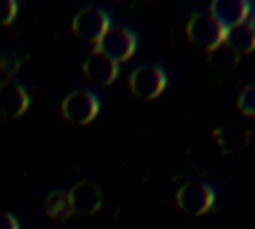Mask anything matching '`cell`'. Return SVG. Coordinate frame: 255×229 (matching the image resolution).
I'll return each instance as SVG.
<instances>
[{
  "label": "cell",
  "mask_w": 255,
  "mask_h": 229,
  "mask_svg": "<svg viewBox=\"0 0 255 229\" xmlns=\"http://www.w3.org/2000/svg\"><path fill=\"white\" fill-rule=\"evenodd\" d=\"M185 34L193 46L203 48L207 52L219 48L223 44V38H225V30L211 18L209 12L193 14L185 26Z\"/></svg>",
  "instance_id": "1"
},
{
  "label": "cell",
  "mask_w": 255,
  "mask_h": 229,
  "mask_svg": "<svg viewBox=\"0 0 255 229\" xmlns=\"http://www.w3.org/2000/svg\"><path fill=\"white\" fill-rule=\"evenodd\" d=\"M135 46H137V38L131 30L124 26H110L108 32L96 44V50L108 56L110 60H114L116 64H120L133 56Z\"/></svg>",
  "instance_id": "2"
},
{
  "label": "cell",
  "mask_w": 255,
  "mask_h": 229,
  "mask_svg": "<svg viewBox=\"0 0 255 229\" xmlns=\"http://www.w3.org/2000/svg\"><path fill=\"white\" fill-rule=\"evenodd\" d=\"M100 114V100L90 90H74L62 102V115L76 125L90 123Z\"/></svg>",
  "instance_id": "3"
},
{
  "label": "cell",
  "mask_w": 255,
  "mask_h": 229,
  "mask_svg": "<svg viewBox=\"0 0 255 229\" xmlns=\"http://www.w3.org/2000/svg\"><path fill=\"white\" fill-rule=\"evenodd\" d=\"M110 28V16L106 10L102 8H96V6H88V8H82L74 20H72V30L74 34L84 40V42H90V44H98L100 38L108 32Z\"/></svg>",
  "instance_id": "4"
},
{
  "label": "cell",
  "mask_w": 255,
  "mask_h": 229,
  "mask_svg": "<svg viewBox=\"0 0 255 229\" xmlns=\"http://www.w3.org/2000/svg\"><path fill=\"white\" fill-rule=\"evenodd\" d=\"M167 86V76L159 66H139L129 74V90L135 98L155 100Z\"/></svg>",
  "instance_id": "5"
},
{
  "label": "cell",
  "mask_w": 255,
  "mask_h": 229,
  "mask_svg": "<svg viewBox=\"0 0 255 229\" xmlns=\"http://www.w3.org/2000/svg\"><path fill=\"white\" fill-rule=\"evenodd\" d=\"M177 207L187 215H203L213 207L215 193L207 183L201 181H189L183 187H179L175 195Z\"/></svg>",
  "instance_id": "6"
},
{
  "label": "cell",
  "mask_w": 255,
  "mask_h": 229,
  "mask_svg": "<svg viewBox=\"0 0 255 229\" xmlns=\"http://www.w3.org/2000/svg\"><path fill=\"white\" fill-rule=\"evenodd\" d=\"M209 14L223 30H229L249 20L251 4L243 0H215L209 6Z\"/></svg>",
  "instance_id": "7"
},
{
  "label": "cell",
  "mask_w": 255,
  "mask_h": 229,
  "mask_svg": "<svg viewBox=\"0 0 255 229\" xmlns=\"http://www.w3.org/2000/svg\"><path fill=\"white\" fill-rule=\"evenodd\" d=\"M82 72H84V76H86L88 82L98 84V86H110V84L118 78L120 64H116V62L110 60L108 56H104V54H100L98 50H94V52L84 60Z\"/></svg>",
  "instance_id": "8"
},
{
  "label": "cell",
  "mask_w": 255,
  "mask_h": 229,
  "mask_svg": "<svg viewBox=\"0 0 255 229\" xmlns=\"http://www.w3.org/2000/svg\"><path fill=\"white\" fill-rule=\"evenodd\" d=\"M30 106L28 92L18 82H0V115L2 117H20Z\"/></svg>",
  "instance_id": "9"
},
{
  "label": "cell",
  "mask_w": 255,
  "mask_h": 229,
  "mask_svg": "<svg viewBox=\"0 0 255 229\" xmlns=\"http://www.w3.org/2000/svg\"><path fill=\"white\" fill-rule=\"evenodd\" d=\"M70 201L74 213L82 215H92L102 207V191L94 181H80L76 183L70 191Z\"/></svg>",
  "instance_id": "10"
},
{
  "label": "cell",
  "mask_w": 255,
  "mask_h": 229,
  "mask_svg": "<svg viewBox=\"0 0 255 229\" xmlns=\"http://www.w3.org/2000/svg\"><path fill=\"white\" fill-rule=\"evenodd\" d=\"M223 44L235 52L237 56L241 54H247V52H253L255 50V32L247 22L239 24V26H233L229 30H225V38H223Z\"/></svg>",
  "instance_id": "11"
},
{
  "label": "cell",
  "mask_w": 255,
  "mask_h": 229,
  "mask_svg": "<svg viewBox=\"0 0 255 229\" xmlns=\"http://www.w3.org/2000/svg\"><path fill=\"white\" fill-rule=\"evenodd\" d=\"M215 139H217V145L225 151V153H231V151H237L241 147H245L249 143V131L241 125H225V127H219L215 133Z\"/></svg>",
  "instance_id": "12"
},
{
  "label": "cell",
  "mask_w": 255,
  "mask_h": 229,
  "mask_svg": "<svg viewBox=\"0 0 255 229\" xmlns=\"http://www.w3.org/2000/svg\"><path fill=\"white\" fill-rule=\"evenodd\" d=\"M44 209L56 221H64V219H68L74 213L68 191H54V193H50L46 197V201H44Z\"/></svg>",
  "instance_id": "13"
},
{
  "label": "cell",
  "mask_w": 255,
  "mask_h": 229,
  "mask_svg": "<svg viewBox=\"0 0 255 229\" xmlns=\"http://www.w3.org/2000/svg\"><path fill=\"white\" fill-rule=\"evenodd\" d=\"M237 60H239V56H237L235 52H231L225 44H221L219 48L211 50V52H209V58H207L211 70H215V72H219V74H225V72H229L231 68H235Z\"/></svg>",
  "instance_id": "14"
},
{
  "label": "cell",
  "mask_w": 255,
  "mask_h": 229,
  "mask_svg": "<svg viewBox=\"0 0 255 229\" xmlns=\"http://www.w3.org/2000/svg\"><path fill=\"white\" fill-rule=\"evenodd\" d=\"M237 106L239 110L245 114V115H255V84L243 88V92L239 94V100H237Z\"/></svg>",
  "instance_id": "15"
},
{
  "label": "cell",
  "mask_w": 255,
  "mask_h": 229,
  "mask_svg": "<svg viewBox=\"0 0 255 229\" xmlns=\"http://www.w3.org/2000/svg\"><path fill=\"white\" fill-rule=\"evenodd\" d=\"M16 14H18V4L14 0H0V26L12 24Z\"/></svg>",
  "instance_id": "16"
},
{
  "label": "cell",
  "mask_w": 255,
  "mask_h": 229,
  "mask_svg": "<svg viewBox=\"0 0 255 229\" xmlns=\"http://www.w3.org/2000/svg\"><path fill=\"white\" fill-rule=\"evenodd\" d=\"M20 62L16 58H0V78L4 82H12V76L18 72Z\"/></svg>",
  "instance_id": "17"
},
{
  "label": "cell",
  "mask_w": 255,
  "mask_h": 229,
  "mask_svg": "<svg viewBox=\"0 0 255 229\" xmlns=\"http://www.w3.org/2000/svg\"><path fill=\"white\" fill-rule=\"evenodd\" d=\"M0 229H20V225H18L14 215H10L6 211H0Z\"/></svg>",
  "instance_id": "18"
},
{
  "label": "cell",
  "mask_w": 255,
  "mask_h": 229,
  "mask_svg": "<svg viewBox=\"0 0 255 229\" xmlns=\"http://www.w3.org/2000/svg\"><path fill=\"white\" fill-rule=\"evenodd\" d=\"M249 24H251V28H253V32H255V10H251V16H249Z\"/></svg>",
  "instance_id": "19"
}]
</instances>
